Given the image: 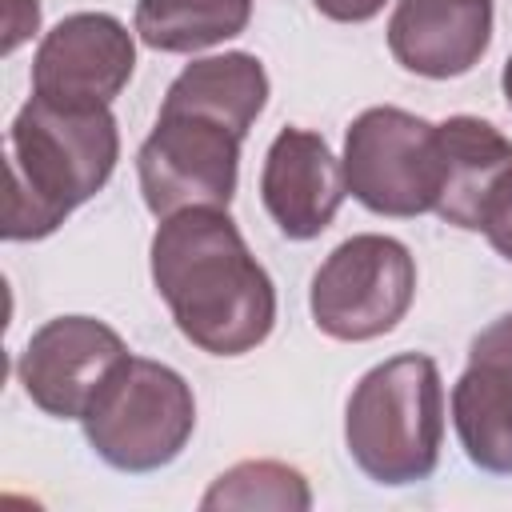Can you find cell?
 <instances>
[{
  "mask_svg": "<svg viewBox=\"0 0 512 512\" xmlns=\"http://www.w3.org/2000/svg\"><path fill=\"white\" fill-rule=\"evenodd\" d=\"M152 284L184 340L208 356H244L272 336V276L224 208H188L160 220Z\"/></svg>",
  "mask_w": 512,
  "mask_h": 512,
  "instance_id": "obj_1",
  "label": "cell"
},
{
  "mask_svg": "<svg viewBox=\"0 0 512 512\" xmlns=\"http://www.w3.org/2000/svg\"><path fill=\"white\" fill-rule=\"evenodd\" d=\"M120 160L112 108H64L32 96L8 128L4 240L52 236L92 200Z\"/></svg>",
  "mask_w": 512,
  "mask_h": 512,
  "instance_id": "obj_2",
  "label": "cell"
},
{
  "mask_svg": "<svg viewBox=\"0 0 512 512\" xmlns=\"http://www.w3.org/2000/svg\"><path fill=\"white\" fill-rule=\"evenodd\" d=\"M344 444L376 484L400 488L428 480L444 444V384L436 360L404 352L368 368L348 396Z\"/></svg>",
  "mask_w": 512,
  "mask_h": 512,
  "instance_id": "obj_3",
  "label": "cell"
},
{
  "mask_svg": "<svg viewBox=\"0 0 512 512\" xmlns=\"http://www.w3.org/2000/svg\"><path fill=\"white\" fill-rule=\"evenodd\" d=\"M92 452L116 472L168 468L196 428V400L188 380L144 356H128L84 412Z\"/></svg>",
  "mask_w": 512,
  "mask_h": 512,
  "instance_id": "obj_4",
  "label": "cell"
},
{
  "mask_svg": "<svg viewBox=\"0 0 512 512\" xmlns=\"http://www.w3.org/2000/svg\"><path fill=\"white\" fill-rule=\"evenodd\" d=\"M344 184L376 216H424L440 196V128L416 112L364 108L344 132Z\"/></svg>",
  "mask_w": 512,
  "mask_h": 512,
  "instance_id": "obj_5",
  "label": "cell"
},
{
  "mask_svg": "<svg viewBox=\"0 0 512 512\" xmlns=\"http://www.w3.org/2000/svg\"><path fill=\"white\" fill-rule=\"evenodd\" d=\"M416 296L412 252L380 232L348 236L312 276L308 308L324 336L364 344L392 332Z\"/></svg>",
  "mask_w": 512,
  "mask_h": 512,
  "instance_id": "obj_6",
  "label": "cell"
},
{
  "mask_svg": "<svg viewBox=\"0 0 512 512\" xmlns=\"http://www.w3.org/2000/svg\"><path fill=\"white\" fill-rule=\"evenodd\" d=\"M244 136L196 112L160 108L156 128L136 152L144 204L156 220L188 208H228L240 176Z\"/></svg>",
  "mask_w": 512,
  "mask_h": 512,
  "instance_id": "obj_7",
  "label": "cell"
},
{
  "mask_svg": "<svg viewBox=\"0 0 512 512\" xmlns=\"http://www.w3.org/2000/svg\"><path fill=\"white\" fill-rule=\"evenodd\" d=\"M124 360L128 344L104 320L56 316L28 336L16 376L40 412L56 420H84L88 404Z\"/></svg>",
  "mask_w": 512,
  "mask_h": 512,
  "instance_id": "obj_8",
  "label": "cell"
},
{
  "mask_svg": "<svg viewBox=\"0 0 512 512\" xmlns=\"http://www.w3.org/2000/svg\"><path fill=\"white\" fill-rule=\"evenodd\" d=\"M132 32L108 12H72L40 40L32 96L64 108H108L132 80Z\"/></svg>",
  "mask_w": 512,
  "mask_h": 512,
  "instance_id": "obj_9",
  "label": "cell"
},
{
  "mask_svg": "<svg viewBox=\"0 0 512 512\" xmlns=\"http://www.w3.org/2000/svg\"><path fill=\"white\" fill-rule=\"evenodd\" d=\"M344 196V164L320 132H276L260 168V200L288 240H316L336 220Z\"/></svg>",
  "mask_w": 512,
  "mask_h": 512,
  "instance_id": "obj_10",
  "label": "cell"
},
{
  "mask_svg": "<svg viewBox=\"0 0 512 512\" xmlns=\"http://www.w3.org/2000/svg\"><path fill=\"white\" fill-rule=\"evenodd\" d=\"M452 424L464 456L492 476H512V336L484 328L452 388Z\"/></svg>",
  "mask_w": 512,
  "mask_h": 512,
  "instance_id": "obj_11",
  "label": "cell"
},
{
  "mask_svg": "<svg viewBox=\"0 0 512 512\" xmlns=\"http://www.w3.org/2000/svg\"><path fill=\"white\" fill-rule=\"evenodd\" d=\"M492 40V0H400L388 20V52L400 68L452 80L480 64Z\"/></svg>",
  "mask_w": 512,
  "mask_h": 512,
  "instance_id": "obj_12",
  "label": "cell"
},
{
  "mask_svg": "<svg viewBox=\"0 0 512 512\" xmlns=\"http://www.w3.org/2000/svg\"><path fill=\"white\" fill-rule=\"evenodd\" d=\"M440 128V196L436 216L480 232L500 180L512 172V140L480 116H448Z\"/></svg>",
  "mask_w": 512,
  "mask_h": 512,
  "instance_id": "obj_13",
  "label": "cell"
},
{
  "mask_svg": "<svg viewBox=\"0 0 512 512\" xmlns=\"http://www.w3.org/2000/svg\"><path fill=\"white\" fill-rule=\"evenodd\" d=\"M268 104V72L252 52H224L192 60L164 92L160 108L196 112L208 120L228 124L232 132L248 136L256 116Z\"/></svg>",
  "mask_w": 512,
  "mask_h": 512,
  "instance_id": "obj_14",
  "label": "cell"
},
{
  "mask_svg": "<svg viewBox=\"0 0 512 512\" xmlns=\"http://www.w3.org/2000/svg\"><path fill=\"white\" fill-rule=\"evenodd\" d=\"M252 0H136V36L156 52H200L240 36Z\"/></svg>",
  "mask_w": 512,
  "mask_h": 512,
  "instance_id": "obj_15",
  "label": "cell"
},
{
  "mask_svg": "<svg viewBox=\"0 0 512 512\" xmlns=\"http://www.w3.org/2000/svg\"><path fill=\"white\" fill-rule=\"evenodd\" d=\"M204 512L216 508H272V512H304L312 508V492L300 468L280 460H240L212 480L200 496Z\"/></svg>",
  "mask_w": 512,
  "mask_h": 512,
  "instance_id": "obj_16",
  "label": "cell"
},
{
  "mask_svg": "<svg viewBox=\"0 0 512 512\" xmlns=\"http://www.w3.org/2000/svg\"><path fill=\"white\" fill-rule=\"evenodd\" d=\"M484 236H488V244L504 256V260H512V172L500 180V188H496V196H492V204H488V216H484V228H480Z\"/></svg>",
  "mask_w": 512,
  "mask_h": 512,
  "instance_id": "obj_17",
  "label": "cell"
},
{
  "mask_svg": "<svg viewBox=\"0 0 512 512\" xmlns=\"http://www.w3.org/2000/svg\"><path fill=\"white\" fill-rule=\"evenodd\" d=\"M320 16L328 20H340V24H364L372 16H380V8L388 0H312Z\"/></svg>",
  "mask_w": 512,
  "mask_h": 512,
  "instance_id": "obj_18",
  "label": "cell"
},
{
  "mask_svg": "<svg viewBox=\"0 0 512 512\" xmlns=\"http://www.w3.org/2000/svg\"><path fill=\"white\" fill-rule=\"evenodd\" d=\"M500 88H504V100H508V108H512V56H508V64H504V72H500Z\"/></svg>",
  "mask_w": 512,
  "mask_h": 512,
  "instance_id": "obj_19",
  "label": "cell"
},
{
  "mask_svg": "<svg viewBox=\"0 0 512 512\" xmlns=\"http://www.w3.org/2000/svg\"><path fill=\"white\" fill-rule=\"evenodd\" d=\"M500 328H504V332L512 336V316H500Z\"/></svg>",
  "mask_w": 512,
  "mask_h": 512,
  "instance_id": "obj_20",
  "label": "cell"
}]
</instances>
